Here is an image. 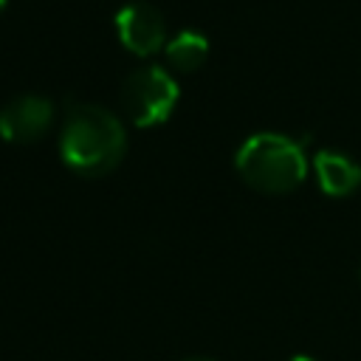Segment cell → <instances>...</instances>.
I'll use <instances>...</instances> for the list:
<instances>
[{"label": "cell", "mask_w": 361, "mask_h": 361, "mask_svg": "<svg viewBox=\"0 0 361 361\" xmlns=\"http://www.w3.org/2000/svg\"><path fill=\"white\" fill-rule=\"evenodd\" d=\"M54 124V104L45 96H17L0 107V138L8 144L39 141Z\"/></svg>", "instance_id": "5"}, {"label": "cell", "mask_w": 361, "mask_h": 361, "mask_svg": "<svg viewBox=\"0 0 361 361\" xmlns=\"http://www.w3.org/2000/svg\"><path fill=\"white\" fill-rule=\"evenodd\" d=\"M6 3H8V0H0V11H3V8H6Z\"/></svg>", "instance_id": "10"}, {"label": "cell", "mask_w": 361, "mask_h": 361, "mask_svg": "<svg viewBox=\"0 0 361 361\" xmlns=\"http://www.w3.org/2000/svg\"><path fill=\"white\" fill-rule=\"evenodd\" d=\"M116 34H118V42L135 56H152V54L164 51L166 39H169L164 14L152 3H144V0H135V3H127L118 8Z\"/></svg>", "instance_id": "4"}, {"label": "cell", "mask_w": 361, "mask_h": 361, "mask_svg": "<svg viewBox=\"0 0 361 361\" xmlns=\"http://www.w3.org/2000/svg\"><path fill=\"white\" fill-rule=\"evenodd\" d=\"M127 155V133L118 116L99 104H71L59 130L62 164L85 178L113 172Z\"/></svg>", "instance_id": "1"}, {"label": "cell", "mask_w": 361, "mask_h": 361, "mask_svg": "<svg viewBox=\"0 0 361 361\" xmlns=\"http://www.w3.org/2000/svg\"><path fill=\"white\" fill-rule=\"evenodd\" d=\"M164 56H166V62H169L175 71H180V73L197 71V68L206 62V56H209V39H206L200 31H192V28L178 31L175 37L166 39Z\"/></svg>", "instance_id": "7"}, {"label": "cell", "mask_w": 361, "mask_h": 361, "mask_svg": "<svg viewBox=\"0 0 361 361\" xmlns=\"http://www.w3.org/2000/svg\"><path fill=\"white\" fill-rule=\"evenodd\" d=\"M183 361H214V358H183Z\"/></svg>", "instance_id": "9"}, {"label": "cell", "mask_w": 361, "mask_h": 361, "mask_svg": "<svg viewBox=\"0 0 361 361\" xmlns=\"http://www.w3.org/2000/svg\"><path fill=\"white\" fill-rule=\"evenodd\" d=\"M288 361H316V358H307V355H290Z\"/></svg>", "instance_id": "8"}, {"label": "cell", "mask_w": 361, "mask_h": 361, "mask_svg": "<svg viewBox=\"0 0 361 361\" xmlns=\"http://www.w3.org/2000/svg\"><path fill=\"white\" fill-rule=\"evenodd\" d=\"M180 99L178 82L161 65H144L133 71L121 85V104L135 127L164 124Z\"/></svg>", "instance_id": "3"}, {"label": "cell", "mask_w": 361, "mask_h": 361, "mask_svg": "<svg viewBox=\"0 0 361 361\" xmlns=\"http://www.w3.org/2000/svg\"><path fill=\"white\" fill-rule=\"evenodd\" d=\"M240 178L268 195L293 192L307 178V155L299 141L282 133H257L245 138L234 155Z\"/></svg>", "instance_id": "2"}, {"label": "cell", "mask_w": 361, "mask_h": 361, "mask_svg": "<svg viewBox=\"0 0 361 361\" xmlns=\"http://www.w3.org/2000/svg\"><path fill=\"white\" fill-rule=\"evenodd\" d=\"M313 172L319 189L330 197H347L361 186V164L336 149H319L313 155Z\"/></svg>", "instance_id": "6"}]
</instances>
